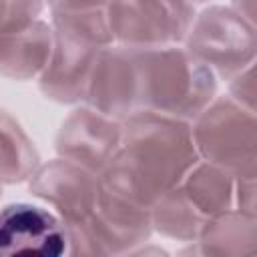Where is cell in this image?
<instances>
[{"label": "cell", "mask_w": 257, "mask_h": 257, "mask_svg": "<svg viewBox=\"0 0 257 257\" xmlns=\"http://www.w3.org/2000/svg\"><path fill=\"white\" fill-rule=\"evenodd\" d=\"M201 161L189 120L139 110L122 120V143L100 173L108 191L153 207Z\"/></svg>", "instance_id": "cell-1"}, {"label": "cell", "mask_w": 257, "mask_h": 257, "mask_svg": "<svg viewBox=\"0 0 257 257\" xmlns=\"http://www.w3.org/2000/svg\"><path fill=\"white\" fill-rule=\"evenodd\" d=\"M141 110L193 122L217 96V74L185 44L135 48Z\"/></svg>", "instance_id": "cell-2"}, {"label": "cell", "mask_w": 257, "mask_h": 257, "mask_svg": "<svg viewBox=\"0 0 257 257\" xmlns=\"http://www.w3.org/2000/svg\"><path fill=\"white\" fill-rule=\"evenodd\" d=\"M50 22L54 50L44 74L38 78V88L52 102L80 104L100 52L114 44L106 12H56Z\"/></svg>", "instance_id": "cell-3"}, {"label": "cell", "mask_w": 257, "mask_h": 257, "mask_svg": "<svg viewBox=\"0 0 257 257\" xmlns=\"http://www.w3.org/2000/svg\"><path fill=\"white\" fill-rule=\"evenodd\" d=\"M191 126L203 161L223 167L235 179L257 175V114L229 92L217 94Z\"/></svg>", "instance_id": "cell-4"}, {"label": "cell", "mask_w": 257, "mask_h": 257, "mask_svg": "<svg viewBox=\"0 0 257 257\" xmlns=\"http://www.w3.org/2000/svg\"><path fill=\"white\" fill-rule=\"evenodd\" d=\"M66 229L68 255H131L155 233L151 207L120 197L102 183L92 215L66 223Z\"/></svg>", "instance_id": "cell-5"}, {"label": "cell", "mask_w": 257, "mask_h": 257, "mask_svg": "<svg viewBox=\"0 0 257 257\" xmlns=\"http://www.w3.org/2000/svg\"><path fill=\"white\" fill-rule=\"evenodd\" d=\"M183 44L229 82L257 58V28L231 4H209L197 12Z\"/></svg>", "instance_id": "cell-6"}, {"label": "cell", "mask_w": 257, "mask_h": 257, "mask_svg": "<svg viewBox=\"0 0 257 257\" xmlns=\"http://www.w3.org/2000/svg\"><path fill=\"white\" fill-rule=\"evenodd\" d=\"M104 12L114 44L131 48L183 44L197 16L191 0H108Z\"/></svg>", "instance_id": "cell-7"}, {"label": "cell", "mask_w": 257, "mask_h": 257, "mask_svg": "<svg viewBox=\"0 0 257 257\" xmlns=\"http://www.w3.org/2000/svg\"><path fill=\"white\" fill-rule=\"evenodd\" d=\"M32 197L56 211L64 223L92 215L100 195V175L64 157L42 163L28 181Z\"/></svg>", "instance_id": "cell-8"}, {"label": "cell", "mask_w": 257, "mask_h": 257, "mask_svg": "<svg viewBox=\"0 0 257 257\" xmlns=\"http://www.w3.org/2000/svg\"><path fill=\"white\" fill-rule=\"evenodd\" d=\"M122 143V120L84 102L68 112L54 137L58 157L70 159L94 173H102Z\"/></svg>", "instance_id": "cell-9"}, {"label": "cell", "mask_w": 257, "mask_h": 257, "mask_svg": "<svg viewBox=\"0 0 257 257\" xmlns=\"http://www.w3.org/2000/svg\"><path fill=\"white\" fill-rule=\"evenodd\" d=\"M84 104L118 120L141 110L137 50L122 44L106 46L86 84Z\"/></svg>", "instance_id": "cell-10"}, {"label": "cell", "mask_w": 257, "mask_h": 257, "mask_svg": "<svg viewBox=\"0 0 257 257\" xmlns=\"http://www.w3.org/2000/svg\"><path fill=\"white\" fill-rule=\"evenodd\" d=\"M0 247L8 255L56 257L68 253L64 219L42 205L10 203L0 217Z\"/></svg>", "instance_id": "cell-11"}, {"label": "cell", "mask_w": 257, "mask_h": 257, "mask_svg": "<svg viewBox=\"0 0 257 257\" xmlns=\"http://www.w3.org/2000/svg\"><path fill=\"white\" fill-rule=\"evenodd\" d=\"M54 50L52 22L36 20L24 30L0 34V74L8 80H38Z\"/></svg>", "instance_id": "cell-12"}, {"label": "cell", "mask_w": 257, "mask_h": 257, "mask_svg": "<svg viewBox=\"0 0 257 257\" xmlns=\"http://www.w3.org/2000/svg\"><path fill=\"white\" fill-rule=\"evenodd\" d=\"M197 243L201 255H257V217L243 213L237 207L217 213L205 221Z\"/></svg>", "instance_id": "cell-13"}, {"label": "cell", "mask_w": 257, "mask_h": 257, "mask_svg": "<svg viewBox=\"0 0 257 257\" xmlns=\"http://www.w3.org/2000/svg\"><path fill=\"white\" fill-rule=\"evenodd\" d=\"M181 189L207 219L235 207V177L209 161L201 159L185 177Z\"/></svg>", "instance_id": "cell-14"}, {"label": "cell", "mask_w": 257, "mask_h": 257, "mask_svg": "<svg viewBox=\"0 0 257 257\" xmlns=\"http://www.w3.org/2000/svg\"><path fill=\"white\" fill-rule=\"evenodd\" d=\"M151 217L155 233L181 243L197 241L207 221V217L189 201L181 185L151 207Z\"/></svg>", "instance_id": "cell-15"}, {"label": "cell", "mask_w": 257, "mask_h": 257, "mask_svg": "<svg viewBox=\"0 0 257 257\" xmlns=\"http://www.w3.org/2000/svg\"><path fill=\"white\" fill-rule=\"evenodd\" d=\"M0 135H2V183L18 185L28 183L36 169L42 165L40 155L26 135L22 124L4 110L0 116Z\"/></svg>", "instance_id": "cell-16"}, {"label": "cell", "mask_w": 257, "mask_h": 257, "mask_svg": "<svg viewBox=\"0 0 257 257\" xmlns=\"http://www.w3.org/2000/svg\"><path fill=\"white\" fill-rule=\"evenodd\" d=\"M46 0H2L0 34L24 30L26 26L40 20Z\"/></svg>", "instance_id": "cell-17"}, {"label": "cell", "mask_w": 257, "mask_h": 257, "mask_svg": "<svg viewBox=\"0 0 257 257\" xmlns=\"http://www.w3.org/2000/svg\"><path fill=\"white\" fill-rule=\"evenodd\" d=\"M227 92L257 114V58L227 82Z\"/></svg>", "instance_id": "cell-18"}, {"label": "cell", "mask_w": 257, "mask_h": 257, "mask_svg": "<svg viewBox=\"0 0 257 257\" xmlns=\"http://www.w3.org/2000/svg\"><path fill=\"white\" fill-rule=\"evenodd\" d=\"M235 207L257 217V175L235 179Z\"/></svg>", "instance_id": "cell-19"}, {"label": "cell", "mask_w": 257, "mask_h": 257, "mask_svg": "<svg viewBox=\"0 0 257 257\" xmlns=\"http://www.w3.org/2000/svg\"><path fill=\"white\" fill-rule=\"evenodd\" d=\"M108 0H46L50 14L56 12H88V10H104Z\"/></svg>", "instance_id": "cell-20"}, {"label": "cell", "mask_w": 257, "mask_h": 257, "mask_svg": "<svg viewBox=\"0 0 257 257\" xmlns=\"http://www.w3.org/2000/svg\"><path fill=\"white\" fill-rule=\"evenodd\" d=\"M231 6L257 28V0H231Z\"/></svg>", "instance_id": "cell-21"}, {"label": "cell", "mask_w": 257, "mask_h": 257, "mask_svg": "<svg viewBox=\"0 0 257 257\" xmlns=\"http://www.w3.org/2000/svg\"><path fill=\"white\" fill-rule=\"evenodd\" d=\"M191 2L197 6V4H205V2H209V0H191Z\"/></svg>", "instance_id": "cell-22"}]
</instances>
